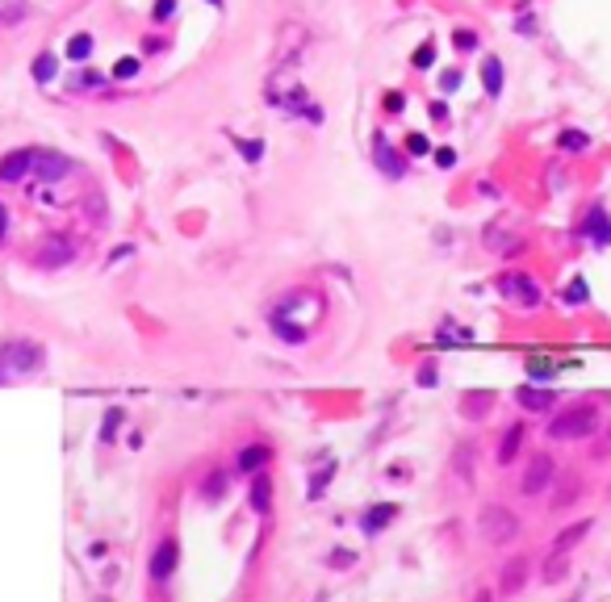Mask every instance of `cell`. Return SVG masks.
I'll return each mask as SVG.
<instances>
[{"label":"cell","mask_w":611,"mask_h":602,"mask_svg":"<svg viewBox=\"0 0 611 602\" xmlns=\"http://www.w3.org/2000/svg\"><path fill=\"white\" fill-rule=\"evenodd\" d=\"M599 431V410L595 406H570L561 414H553L549 435L553 439H591Z\"/></svg>","instance_id":"6da1fadb"},{"label":"cell","mask_w":611,"mask_h":602,"mask_svg":"<svg viewBox=\"0 0 611 602\" xmlns=\"http://www.w3.org/2000/svg\"><path fill=\"white\" fill-rule=\"evenodd\" d=\"M494 289H499L503 301H511V306H520V310H536V306L545 301V289H540L528 272H499V276H494Z\"/></svg>","instance_id":"7a4b0ae2"},{"label":"cell","mask_w":611,"mask_h":602,"mask_svg":"<svg viewBox=\"0 0 611 602\" xmlns=\"http://www.w3.org/2000/svg\"><path fill=\"white\" fill-rule=\"evenodd\" d=\"M80 255V243L67 234V230H50L38 247H34V264L38 268H46V272H54V268H67L71 259Z\"/></svg>","instance_id":"3957f363"},{"label":"cell","mask_w":611,"mask_h":602,"mask_svg":"<svg viewBox=\"0 0 611 602\" xmlns=\"http://www.w3.org/2000/svg\"><path fill=\"white\" fill-rule=\"evenodd\" d=\"M478 536L486 544H511L520 536V519L507 511V506H482L478 515Z\"/></svg>","instance_id":"277c9868"},{"label":"cell","mask_w":611,"mask_h":602,"mask_svg":"<svg viewBox=\"0 0 611 602\" xmlns=\"http://www.w3.org/2000/svg\"><path fill=\"white\" fill-rule=\"evenodd\" d=\"M42 360H46V352L29 339H8L0 347V368H8V373H38Z\"/></svg>","instance_id":"5b68a950"},{"label":"cell","mask_w":611,"mask_h":602,"mask_svg":"<svg viewBox=\"0 0 611 602\" xmlns=\"http://www.w3.org/2000/svg\"><path fill=\"white\" fill-rule=\"evenodd\" d=\"M306 29L297 25V21H285L281 25V33H277V54H272V71H281V67H289L302 50H306Z\"/></svg>","instance_id":"8992f818"},{"label":"cell","mask_w":611,"mask_h":602,"mask_svg":"<svg viewBox=\"0 0 611 602\" xmlns=\"http://www.w3.org/2000/svg\"><path fill=\"white\" fill-rule=\"evenodd\" d=\"M553 477H557V465H553V456H532L528 460V469H524V481H520V490L528 494V498H536V494H545L549 486H553Z\"/></svg>","instance_id":"52a82bcc"},{"label":"cell","mask_w":611,"mask_h":602,"mask_svg":"<svg viewBox=\"0 0 611 602\" xmlns=\"http://www.w3.org/2000/svg\"><path fill=\"white\" fill-rule=\"evenodd\" d=\"M71 159L67 155H59V151H38L34 155V176L42 180V184H54V180H63V176H71Z\"/></svg>","instance_id":"ba28073f"},{"label":"cell","mask_w":611,"mask_h":602,"mask_svg":"<svg viewBox=\"0 0 611 602\" xmlns=\"http://www.w3.org/2000/svg\"><path fill=\"white\" fill-rule=\"evenodd\" d=\"M373 159H377V167H381L390 180H398V176L406 172V159L390 146V138H385V134H373Z\"/></svg>","instance_id":"9c48e42d"},{"label":"cell","mask_w":611,"mask_h":602,"mask_svg":"<svg viewBox=\"0 0 611 602\" xmlns=\"http://www.w3.org/2000/svg\"><path fill=\"white\" fill-rule=\"evenodd\" d=\"M176 561H180L176 540H172V536H168V540H159V548H155V557H151V582H168V578H172V569H176Z\"/></svg>","instance_id":"30bf717a"},{"label":"cell","mask_w":611,"mask_h":602,"mask_svg":"<svg viewBox=\"0 0 611 602\" xmlns=\"http://www.w3.org/2000/svg\"><path fill=\"white\" fill-rule=\"evenodd\" d=\"M34 155H38V151H29V146L8 151V155L0 159V184H13V180H21L25 172H34Z\"/></svg>","instance_id":"8fae6325"},{"label":"cell","mask_w":611,"mask_h":602,"mask_svg":"<svg viewBox=\"0 0 611 602\" xmlns=\"http://www.w3.org/2000/svg\"><path fill=\"white\" fill-rule=\"evenodd\" d=\"M272 465V448L268 444H247V448H239V456H235V469L239 473H264Z\"/></svg>","instance_id":"7c38bea8"},{"label":"cell","mask_w":611,"mask_h":602,"mask_svg":"<svg viewBox=\"0 0 611 602\" xmlns=\"http://www.w3.org/2000/svg\"><path fill=\"white\" fill-rule=\"evenodd\" d=\"M528 573H532V565L524 561V557H515V561H507L503 565V573H499V590L511 599V594H520L524 586H528Z\"/></svg>","instance_id":"4fadbf2b"},{"label":"cell","mask_w":611,"mask_h":602,"mask_svg":"<svg viewBox=\"0 0 611 602\" xmlns=\"http://www.w3.org/2000/svg\"><path fill=\"white\" fill-rule=\"evenodd\" d=\"M394 519H398V506H394V502H381V506H373V511L360 515V532H365V536H381Z\"/></svg>","instance_id":"5bb4252c"},{"label":"cell","mask_w":611,"mask_h":602,"mask_svg":"<svg viewBox=\"0 0 611 602\" xmlns=\"http://www.w3.org/2000/svg\"><path fill=\"white\" fill-rule=\"evenodd\" d=\"M582 234H591L599 247L611 243V218L603 213V205H591V213H587V222H582Z\"/></svg>","instance_id":"9a60e30c"},{"label":"cell","mask_w":611,"mask_h":602,"mask_svg":"<svg viewBox=\"0 0 611 602\" xmlns=\"http://www.w3.org/2000/svg\"><path fill=\"white\" fill-rule=\"evenodd\" d=\"M251 511L256 515H268V506H272V477L268 473H251Z\"/></svg>","instance_id":"2e32d148"},{"label":"cell","mask_w":611,"mask_h":602,"mask_svg":"<svg viewBox=\"0 0 611 602\" xmlns=\"http://www.w3.org/2000/svg\"><path fill=\"white\" fill-rule=\"evenodd\" d=\"M482 88H486V96H503V59H494V54L482 59Z\"/></svg>","instance_id":"e0dca14e"},{"label":"cell","mask_w":611,"mask_h":602,"mask_svg":"<svg viewBox=\"0 0 611 602\" xmlns=\"http://www.w3.org/2000/svg\"><path fill=\"white\" fill-rule=\"evenodd\" d=\"M515 398H520V406H524V410H532V414H540V410H549V406H553V393H549V389H536V385H524Z\"/></svg>","instance_id":"ac0fdd59"},{"label":"cell","mask_w":611,"mask_h":602,"mask_svg":"<svg viewBox=\"0 0 611 602\" xmlns=\"http://www.w3.org/2000/svg\"><path fill=\"white\" fill-rule=\"evenodd\" d=\"M520 444H524V427L515 423V427H507V431H503V444H499V465H511V460L520 456Z\"/></svg>","instance_id":"d6986e66"},{"label":"cell","mask_w":611,"mask_h":602,"mask_svg":"<svg viewBox=\"0 0 611 602\" xmlns=\"http://www.w3.org/2000/svg\"><path fill=\"white\" fill-rule=\"evenodd\" d=\"M587 532H591V519H578L574 527H566V532H561V536L553 540V552H570V548H574V544H578V540H582Z\"/></svg>","instance_id":"ffe728a7"},{"label":"cell","mask_w":611,"mask_h":602,"mask_svg":"<svg viewBox=\"0 0 611 602\" xmlns=\"http://www.w3.org/2000/svg\"><path fill=\"white\" fill-rule=\"evenodd\" d=\"M473 465H478V452H473L469 444H461V448H457V456H452L457 477H461V481H473Z\"/></svg>","instance_id":"44dd1931"},{"label":"cell","mask_w":611,"mask_h":602,"mask_svg":"<svg viewBox=\"0 0 611 602\" xmlns=\"http://www.w3.org/2000/svg\"><path fill=\"white\" fill-rule=\"evenodd\" d=\"M88 54H92V38H88V33H75V38H67V59L84 63Z\"/></svg>","instance_id":"7402d4cb"},{"label":"cell","mask_w":611,"mask_h":602,"mask_svg":"<svg viewBox=\"0 0 611 602\" xmlns=\"http://www.w3.org/2000/svg\"><path fill=\"white\" fill-rule=\"evenodd\" d=\"M222 490H226V473H222V469H214V473H209V481L201 486V498H205V502H218V498H222Z\"/></svg>","instance_id":"603a6c76"},{"label":"cell","mask_w":611,"mask_h":602,"mask_svg":"<svg viewBox=\"0 0 611 602\" xmlns=\"http://www.w3.org/2000/svg\"><path fill=\"white\" fill-rule=\"evenodd\" d=\"M34 80H38V84L54 80V54H38V59H34Z\"/></svg>","instance_id":"cb8c5ba5"},{"label":"cell","mask_w":611,"mask_h":602,"mask_svg":"<svg viewBox=\"0 0 611 602\" xmlns=\"http://www.w3.org/2000/svg\"><path fill=\"white\" fill-rule=\"evenodd\" d=\"M578 490H582V486H578V477H570V481H566V486L557 490V498H553L549 506H553V511H561V506H570V498H578Z\"/></svg>","instance_id":"d4e9b609"},{"label":"cell","mask_w":611,"mask_h":602,"mask_svg":"<svg viewBox=\"0 0 611 602\" xmlns=\"http://www.w3.org/2000/svg\"><path fill=\"white\" fill-rule=\"evenodd\" d=\"M465 414H486L490 410V393H465Z\"/></svg>","instance_id":"484cf974"},{"label":"cell","mask_w":611,"mask_h":602,"mask_svg":"<svg viewBox=\"0 0 611 602\" xmlns=\"http://www.w3.org/2000/svg\"><path fill=\"white\" fill-rule=\"evenodd\" d=\"M566 578V552H553V561L545 565V582H561Z\"/></svg>","instance_id":"4316f807"},{"label":"cell","mask_w":611,"mask_h":602,"mask_svg":"<svg viewBox=\"0 0 611 602\" xmlns=\"http://www.w3.org/2000/svg\"><path fill=\"white\" fill-rule=\"evenodd\" d=\"M138 67H142V63H138L134 54H126V59H117V67H113V75H117V80H130V75H138Z\"/></svg>","instance_id":"83f0119b"},{"label":"cell","mask_w":611,"mask_h":602,"mask_svg":"<svg viewBox=\"0 0 611 602\" xmlns=\"http://www.w3.org/2000/svg\"><path fill=\"white\" fill-rule=\"evenodd\" d=\"M566 306H587V280H574L566 289Z\"/></svg>","instance_id":"f1b7e54d"},{"label":"cell","mask_w":611,"mask_h":602,"mask_svg":"<svg viewBox=\"0 0 611 602\" xmlns=\"http://www.w3.org/2000/svg\"><path fill=\"white\" fill-rule=\"evenodd\" d=\"M561 146H566V151H587V134L566 130V134H561Z\"/></svg>","instance_id":"f546056e"},{"label":"cell","mask_w":611,"mask_h":602,"mask_svg":"<svg viewBox=\"0 0 611 602\" xmlns=\"http://www.w3.org/2000/svg\"><path fill=\"white\" fill-rule=\"evenodd\" d=\"M452 42H457V50H469V46H478V33H473V29H457Z\"/></svg>","instance_id":"4dcf8cb0"},{"label":"cell","mask_w":611,"mask_h":602,"mask_svg":"<svg viewBox=\"0 0 611 602\" xmlns=\"http://www.w3.org/2000/svg\"><path fill=\"white\" fill-rule=\"evenodd\" d=\"M172 13H176V0H159V4L151 8V17H155V21H168Z\"/></svg>","instance_id":"1f68e13d"},{"label":"cell","mask_w":611,"mask_h":602,"mask_svg":"<svg viewBox=\"0 0 611 602\" xmlns=\"http://www.w3.org/2000/svg\"><path fill=\"white\" fill-rule=\"evenodd\" d=\"M528 373H532V377H536V381H540V377H545V381H549V377H553V373H557V368H553V364H540V360H532V364H528Z\"/></svg>","instance_id":"d6a6232c"},{"label":"cell","mask_w":611,"mask_h":602,"mask_svg":"<svg viewBox=\"0 0 611 602\" xmlns=\"http://www.w3.org/2000/svg\"><path fill=\"white\" fill-rule=\"evenodd\" d=\"M415 67H432V42H423V46L415 50Z\"/></svg>","instance_id":"836d02e7"},{"label":"cell","mask_w":611,"mask_h":602,"mask_svg":"<svg viewBox=\"0 0 611 602\" xmlns=\"http://www.w3.org/2000/svg\"><path fill=\"white\" fill-rule=\"evenodd\" d=\"M243 155H247V163H260V155H264V142H243Z\"/></svg>","instance_id":"e575fe53"},{"label":"cell","mask_w":611,"mask_h":602,"mask_svg":"<svg viewBox=\"0 0 611 602\" xmlns=\"http://www.w3.org/2000/svg\"><path fill=\"white\" fill-rule=\"evenodd\" d=\"M122 423V410H109V419H105V427H101V435L105 439H113V427Z\"/></svg>","instance_id":"d590c367"},{"label":"cell","mask_w":611,"mask_h":602,"mask_svg":"<svg viewBox=\"0 0 611 602\" xmlns=\"http://www.w3.org/2000/svg\"><path fill=\"white\" fill-rule=\"evenodd\" d=\"M436 163H440V167H452V163H457V151H452V146L436 151Z\"/></svg>","instance_id":"8d00e7d4"},{"label":"cell","mask_w":611,"mask_h":602,"mask_svg":"<svg viewBox=\"0 0 611 602\" xmlns=\"http://www.w3.org/2000/svg\"><path fill=\"white\" fill-rule=\"evenodd\" d=\"M419 385H423V389H432V385H436V373H432V364H423V373H419Z\"/></svg>","instance_id":"74e56055"},{"label":"cell","mask_w":611,"mask_h":602,"mask_svg":"<svg viewBox=\"0 0 611 602\" xmlns=\"http://www.w3.org/2000/svg\"><path fill=\"white\" fill-rule=\"evenodd\" d=\"M4 239H8V209L0 205V243H4Z\"/></svg>","instance_id":"f35d334b"},{"label":"cell","mask_w":611,"mask_h":602,"mask_svg":"<svg viewBox=\"0 0 611 602\" xmlns=\"http://www.w3.org/2000/svg\"><path fill=\"white\" fill-rule=\"evenodd\" d=\"M473 602H490V594H478V599H473Z\"/></svg>","instance_id":"ab89813d"},{"label":"cell","mask_w":611,"mask_h":602,"mask_svg":"<svg viewBox=\"0 0 611 602\" xmlns=\"http://www.w3.org/2000/svg\"><path fill=\"white\" fill-rule=\"evenodd\" d=\"M209 4H214V8H222V0H209Z\"/></svg>","instance_id":"60d3db41"},{"label":"cell","mask_w":611,"mask_h":602,"mask_svg":"<svg viewBox=\"0 0 611 602\" xmlns=\"http://www.w3.org/2000/svg\"><path fill=\"white\" fill-rule=\"evenodd\" d=\"M0 381H4V368H0Z\"/></svg>","instance_id":"b9f144b4"}]
</instances>
